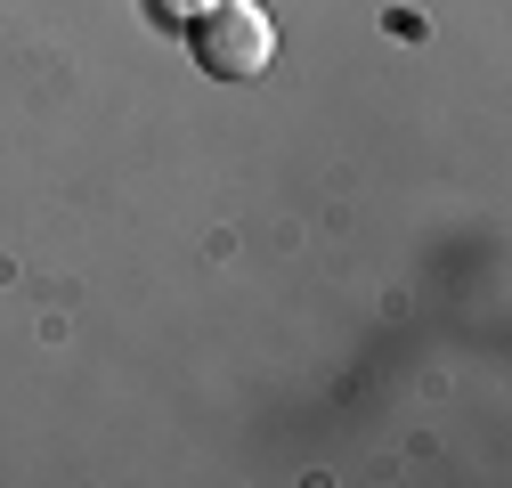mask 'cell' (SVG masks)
<instances>
[{"mask_svg": "<svg viewBox=\"0 0 512 488\" xmlns=\"http://www.w3.org/2000/svg\"><path fill=\"white\" fill-rule=\"evenodd\" d=\"M269 57H277V33H269L261 9H244V0L204 25V66H212L220 82H252V74H269Z\"/></svg>", "mask_w": 512, "mask_h": 488, "instance_id": "6da1fadb", "label": "cell"}]
</instances>
